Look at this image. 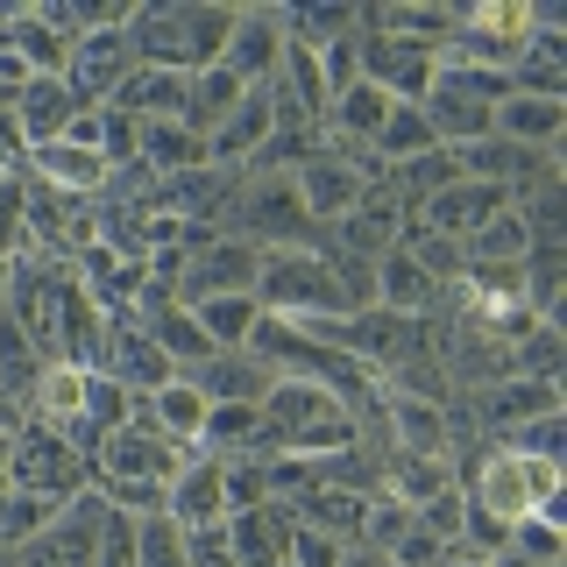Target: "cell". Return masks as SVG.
I'll return each instance as SVG.
<instances>
[{
    "label": "cell",
    "instance_id": "cell-1",
    "mask_svg": "<svg viewBox=\"0 0 567 567\" xmlns=\"http://www.w3.org/2000/svg\"><path fill=\"white\" fill-rule=\"evenodd\" d=\"M511 93L504 71H483V64H461V58H433V85H425L419 114L433 128L440 150H468V142L496 135V100Z\"/></svg>",
    "mask_w": 567,
    "mask_h": 567
},
{
    "label": "cell",
    "instance_id": "cell-2",
    "mask_svg": "<svg viewBox=\"0 0 567 567\" xmlns=\"http://www.w3.org/2000/svg\"><path fill=\"white\" fill-rule=\"evenodd\" d=\"M475 511H489L496 525H518V518H546L560 504V461L546 454H511V447H483L475 461Z\"/></svg>",
    "mask_w": 567,
    "mask_h": 567
},
{
    "label": "cell",
    "instance_id": "cell-3",
    "mask_svg": "<svg viewBox=\"0 0 567 567\" xmlns=\"http://www.w3.org/2000/svg\"><path fill=\"white\" fill-rule=\"evenodd\" d=\"M14 489L22 496H43V504H71V496L85 489V475H93V461H85L58 425L29 419L22 433H14V461H8Z\"/></svg>",
    "mask_w": 567,
    "mask_h": 567
},
{
    "label": "cell",
    "instance_id": "cell-4",
    "mask_svg": "<svg viewBox=\"0 0 567 567\" xmlns=\"http://www.w3.org/2000/svg\"><path fill=\"white\" fill-rule=\"evenodd\" d=\"M185 461H192V447L164 440L150 419H128L121 433H106V440H100L93 475H100V483H171Z\"/></svg>",
    "mask_w": 567,
    "mask_h": 567
},
{
    "label": "cell",
    "instance_id": "cell-5",
    "mask_svg": "<svg viewBox=\"0 0 567 567\" xmlns=\"http://www.w3.org/2000/svg\"><path fill=\"white\" fill-rule=\"evenodd\" d=\"M284 43H291V29H284V8H235V29H227L220 64L235 71L248 93H256V85H270V79H277Z\"/></svg>",
    "mask_w": 567,
    "mask_h": 567
},
{
    "label": "cell",
    "instance_id": "cell-6",
    "mask_svg": "<svg viewBox=\"0 0 567 567\" xmlns=\"http://www.w3.org/2000/svg\"><path fill=\"white\" fill-rule=\"evenodd\" d=\"M164 511H171L177 532L227 525V461H220V454H192L185 468L164 483Z\"/></svg>",
    "mask_w": 567,
    "mask_h": 567
},
{
    "label": "cell",
    "instance_id": "cell-7",
    "mask_svg": "<svg viewBox=\"0 0 567 567\" xmlns=\"http://www.w3.org/2000/svg\"><path fill=\"white\" fill-rule=\"evenodd\" d=\"M256 248L220 235L206 241L199 256H185V277H177V306H199V298H227V291H256Z\"/></svg>",
    "mask_w": 567,
    "mask_h": 567
},
{
    "label": "cell",
    "instance_id": "cell-8",
    "mask_svg": "<svg viewBox=\"0 0 567 567\" xmlns=\"http://www.w3.org/2000/svg\"><path fill=\"white\" fill-rule=\"evenodd\" d=\"M291 185H298V206H306V220H312V227H333V220H348V213L362 206L369 177H362V171H348L341 156L312 150L306 164L291 171Z\"/></svg>",
    "mask_w": 567,
    "mask_h": 567
},
{
    "label": "cell",
    "instance_id": "cell-9",
    "mask_svg": "<svg viewBox=\"0 0 567 567\" xmlns=\"http://www.w3.org/2000/svg\"><path fill=\"white\" fill-rule=\"evenodd\" d=\"M185 383L199 390L206 404H262L270 383H277V369L248 348H220V354H206L199 369H185Z\"/></svg>",
    "mask_w": 567,
    "mask_h": 567
},
{
    "label": "cell",
    "instance_id": "cell-10",
    "mask_svg": "<svg viewBox=\"0 0 567 567\" xmlns=\"http://www.w3.org/2000/svg\"><path fill=\"white\" fill-rule=\"evenodd\" d=\"M546 412H560V383H532V377H504V383L468 398V425H489L496 440L525 419H546Z\"/></svg>",
    "mask_w": 567,
    "mask_h": 567
},
{
    "label": "cell",
    "instance_id": "cell-11",
    "mask_svg": "<svg viewBox=\"0 0 567 567\" xmlns=\"http://www.w3.org/2000/svg\"><path fill=\"white\" fill-rule=\"evenodd\" d=\"M369 277H377V306H383V312L433 319L440 306H447V284H433L412 256H404V248H383V256L369 262Z\"/></svg>",
    "mask_w": 567,
    "mask_h": 567
},
{
    "label": "cell",
    "instance_id": "cell-12",
    "mask_svg": "<svg viewBox=\"0 0 567 567\" xmlns=\"http://www.w3.org/2000/svg\"><path fill=\"white\" fill-rule=\"evenodd\" d=\"M511 206V192H496V185H475V177H461V185H447L440 199H425L412 220L419 227H433V235H447V241H468L483 220H496V213Z\"/></svg>",
    "mask_w": 567,
    "mask_h": 567
},
{
    "label": "cell",
    "instance_id": "cell-13",
    "mask_svg": "<svg viewBox=\"0 0 567 567\" xmlns=\"http://www.w3.org/2000/svg\"><path fill=\"white\" fill-rule=\"evenodd\" d=\"M227 554L235 567H284V546H291V511L284 504H256V511H227Z\"/></svg>",
    "mask_w": 567,
    "mask_h": 567
},
{
    "label": "cell",
    "instance_id": "cell-14",
    "mask_svg": "<svg viewBox=\"0 0 567 567\" xmlns=\"http://www.w3.org/2000/svg\"><path fill=\"white\" fill-rule=\"evenodd\" d=\"M496 135H504V142H518V150L560 156V135H567V100L504 93V100H496Z\"/></svg>",
    "mask_w": 567,
    "mask_h": 567
},
{
    "label": "cell",
    "instance_id": "cell-15",
    "mask_svg": "<svg viewBox=\"0 0 567 567\" xmlns=\"http://www.w3.org/2000/svg\"><path fill=\"white\" fill-rule=\"evenodd\" d=\"M270 128H277V114H270V93L256 85V93H241V106H235V114H227L220 128L206 135V164H213V171H241L248 156H256L262 142H270Z\"/></svg>",
    "mask_w": 567,
    "mask_h": 567
},
{
    "label": "cell",
    "instance_id": "cell-16",
    "mask_svg": "<svg viewBox=\"0 0 567 567\" xmlns=\"http://www.w3.org/2000/svg\"><path fill=\"white\" fill-rule=\"evenodd\" d=\"M29 171L43 177L50 192H64V199H100V185H106V156L79 150V142H43V150H29Z\"/></svg>",
    "mask_w": 567,
    "mask_h": 567
},
{
    "label": "cell",
    "instance_id": "cell-17",
    "mask_svg": "<svg viewBox=\"0 0 567 567\" xmlns=\"http://www.w3.org/2000/svg\"><path fill=\"white\" fill-rule=\"evenodd\" d=\"M71 114H79V100H71L64 79H29L22 100H14V128H22L29 150H43V142H58L71 128Z\"/></svg>",
    "mask_w": 567,
    "mask_h": 567
},
{
    "label": "cell",
    "instance_id": "cell-18",
    "mask_svg": "<svg viewBox=\"0 0 567 567\" xmlns=\"http://www.w3.org/2000/svg\"><path fill=\"white\" fill-rule=\"evenodd\" d=\"M135 156L156 177H185V171H206V135H192L185 121H142Z\"/></svg>",
    "mask_w": 567,
    "mask_h": 567
},
{
    "label": "cell",
    "instance_id": "cell-19",
    "mask_svg": "<svg viewBox=\"0 0 567 567\" xmlns=\"http://www.w3.org/2000/svg\"><path fill=\"white\" fill-rule=\"evenodd\" d=\"M241 93H248V85H241L227 64L192 71V85H185V128H192V135H213V128H220V121L241 106Z\"/></svg>",
    "mask_w": 567,
    "mask_h": 567
},
{
    "label": "cell",
    "instance_id": "cell-20",
    "mask_svg": "<svg viewBox=\"0 0 567 567\" xmlns=\"http://www.w3.org/2000/svg\"><path fill=\"white\" fill-rule=\"evenodd\" d=\"M192 319H199V333H206L213 348H248V333H256L262 306H256V291H227V298H199V306H192Z\"/></svg>",
    "mask_w": 567,
    "mask_h": 567
},
{
    "label": "cell",
    "instance_id": "cell-21",
    "mask_svg": "<svg viewBox=\"0 0 567 567\" xmlns=\"http://www.w3.org/2000/svg\"><path fill=\"white\" fill-rule=\"evenodd\" d=\"M369 150H377V164L390 171V164H404V156H425V150H440V142H433V128H425V114H419V106H390V121H383V128H377V142H369Z\"/></svg>",
    "mask_w": 567,
    "mask_h": 567
},
{
    "label": "cell",
    "instance_id": "cell-22",
    "mask_svg": "<svg viewBox=\"0 0 567 567\" xmlns=\"http://www.w3.org/2000/svg\"><path fill=\"white\" fill-rule=\"evenodd\" d=\"M504 554L525 560V567H567V539H560V518H518L504 532Z\"/></svg>",
    "mask_w": 567,
    "mask_h": 567
},
{
    "label": "cell",
    "instance_id": "cell-23",
    "mask_svg": "<svg viewBox=\"0 0 567 567\" xmlns=\"http://www.w3.org/2000/svg\"><path fill=\"white\" fill-rule=\"evenodd\" d=\"M511 377L560 383V319H539L525 341H511Z\"/></svg>",
    "mask_w": 567,
    "mask_h": 567
},
{
    "label": "cell",
    "instance_id": "cell-24",
    "mask_svg": "<svg viewBox=\"0 0 567 567\" xmlns=\"http://www.w3.org/2000/svg\"><path fill=\"white\" fill-rule=\"evenodd\" d=\"M135 567H192L185 560V532L171 525V511L135 518Z\"/></svg>",
    "mask_w": 567,
    "mask_h": 567
},
{
    "label": "cell",
    "instance_id": "cell-25",
    "mask_svg": "<svg viewBox=\"0 0 567 567\" xmlns=\"http://www.w3.org/2000/svg\"><path fill=\"white\" fill-rule=\"evenodd\" d=\"M29 248V177H0V262Z\"/></svg>",
    "mask_w": 567,
    "mask_h": 567
},
{
    "label": "cell",
    "instance_id": "cell-26",
    "mask_svg": "<svg viewBox=\"0 0 567 567\" xmlns=\"http://www.w3.org/2000/svg\"><path fill=\"white\" fill-rule=\"evenodd\" d=\"M404 532H412V511L390 504V496H369V518H362V546H369V554L390 560V546H398Z\"/></svg>",
    "mask_w": 567,
    "mask_h": 567
},
{
    "label": "cell",
    "instance_id": "cell-27",
    "mask_svg": "<svg viewBox=\"0 0 567 567\" xmlns=\"http://www.w3.org/2000/svg\"><path fill=\"white\" fill-rule=\"evenodd\" d=\"M496 447H511V454H546V461H560V412H546V419H525V425H511Z\"/></svg>",
    "mask_w": 567,
    "mask_h": 567
},
{
    "label": "cell",
    "instance_id": "cell-28",
    "mask_svg": "<svg viewBox=\"0 0 567 567\" xmlns=\"http://www.w3.org/2000/svg\"><path fill=\"white\" fill-rule=\"evenodd\" d=\"M348 546L341 539H327V532H306V525H291V546H284V567H341Z\"/></svg>",
    "mask_w": 567,
    "mask_h": 567
},
{
    "label": "cell",
    "instance_id": "cell-29",
    "mask_svg": "<svg viewBox=\"0 0 567 567\" xmlns=\"http://www.w3.org/2000/svg\"><path fill=\"white\" fill-rule=\"evenodd\" d=\"M447 560H454V546L433 539V532H419V525L404 532L398 546H390V567H447Z\"/></svg>",
    "mask_w": 567,
    "mask_h": 567
},
{
    "label": "cell",
    "instance_id": "cell-30",
    "mask_svg": "<svg viewBox=\"0 0 567 567\" xmlns=\"http://www.w3.org/2000/svg\"><path fill=\"white\" fill-rule=\"evenodd\" d=\"M8 461H14V433H0V496L14 489V475H8Z\"/></svg>",
    "mask_w": 567,
    "mask_h": 567
},
{
    "label": "cell",
    "instance_id": "cell-31",
    "mask_svg": "<svg viewBox=\"0 0 567 567\" xmlns=\"http://www.w3.org/2000/svg\"><path fill=\"white\" fill-rule=\"evenodd\" d=\"M0 567H22V560H14V554H0Z\"/></svg>",
    "mask_w": 567,
    "mask_h": 567
},
{
    "label": "cell",
    "instance_id": "cell-32",
    "mask_svg": "<svg viewBox=\"0 0 567 567\" xmlns=\"http://www.w3.org/2000/svg\"><path fill=\"white\" fill-rule=\"evenodd\" d=\"M447 567H483V560H447Z\"/></svg>",
    "mask_w": 567,
    "mask_h": 567
},
{
    "label": "cell",
    "instance_id": "cell-33",
    "mask_svg": "<svg viewBox=\"0 0 567 567\" xmlns=\"http://www.w3.org/2000/svg\"><path fill=\"white\" fill-rule=\"evenodd\" d=\"M0 291H8V262H0Z\"/></svg>",
    "mask_w": 567,
    "mask_h": 567
}]
</instances>
